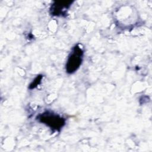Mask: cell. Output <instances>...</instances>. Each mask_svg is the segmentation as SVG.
<instances>
[{
	"instance_id": "1",
	"label": "cell",
	"mask_w": 152,
	"mask_h": 152,
	"mask_svg": "<svg viewBox=\"0 0 152 152\" xmlns=\"http://www.w3.org/2000/svg\"><path fill=\"white\" fill-rule=\"evenodd\" d=\"M37 119L39 122L56 131H59L65 124V119L56 113L48 111L40 114Z\"/></svg>"
},
{
	"instance_id": "2",
	"label": "cell",
	"mask_w": 152,
	"mask_h": 152,
	"mask_svg": "<svg viewBox=\"0 0 152 152\" xmlns=\"http://www.w3.org/2000/svg\"><path fill=\"white\" fill-rule=\"evenodd\" d=\"M83 50L78 45L75 46L68 56L66 64V71L68 74L75 72L81 65L83 61Z\"/></svg>"
},
{
	"instance_id": "3",
	"label": "cell",
	"mask_w": 152,
	"mask_h": 152,
	"mask_svg": "<svg viewBox=\"0 0 152 152\" xmlns=\"http://www.w3.org/2000/svg\"><path fill=\"white\" fill-rule=\"evenodd\" d=\"M72 2L69 1H60L55 2L51 5L50 8L52 15L55 16H59L65 14L67 10L69 8Z\"/></svg>"
},
{
	"instance_id": "4",
	"label": "cell",
	"mask_w": 152,
	"mask_h": 152,
	"mask_svg": "<svg viewBox=\"0 0 152 152\" xmlns=\"http://www.w3.org/2000/svg\"><path fill=\"white\" fill-rule=\"evenodd\" d=\"M42 77L41 75H37V77L34 80V81L30 84V86H29V88L30 89H32V88H35L41 81V80H42Z\"/></svg>"
}]
</instances>
